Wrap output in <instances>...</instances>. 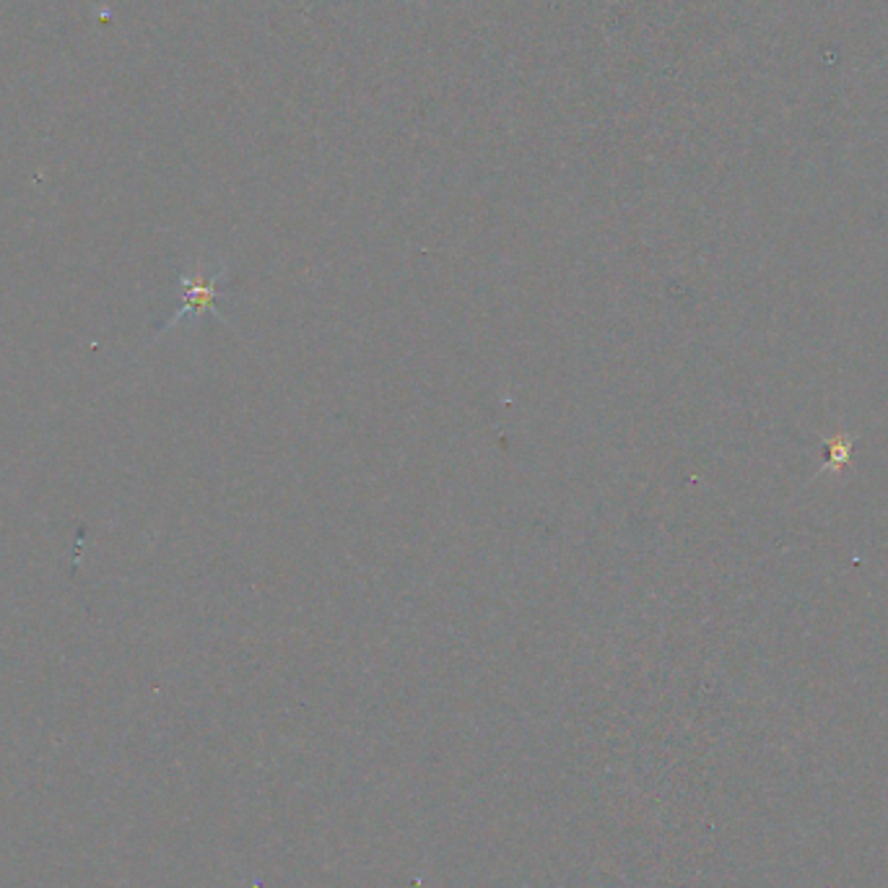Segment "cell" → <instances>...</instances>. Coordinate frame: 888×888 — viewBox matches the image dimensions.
I'll return each mask as SVG.
<instances>
[{
    "mask_svg": "<svg viewBox=\"0 0 888 888\" xmlns=\"http://www.w3.org/2000/svg\"><path fill=\"white\" fill-rule=\"evenodd\" d=\"M224 281H226L224 265H214V269H211L208 263L198 261L193 263L191 269H185L177 286L179 310L172 314V320L164 325V330L183 325L185 318L201 320L203 314H216L218 320H224L222 310H218V302L226 299Z\"/></svg>",
    "mask_w": 888,
    "mask_h": 888,
    "instance_id": "obj_1",
    "label": "cell"
}]
</instances>
